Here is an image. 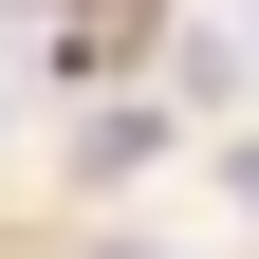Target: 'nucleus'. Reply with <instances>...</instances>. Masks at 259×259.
<instances>
[{
  "mask_svg": "<svg viewBox=\"0 0 259 259\" xmlns=\"http://www.w3.org/2000/svg\"><path fill=\"white\" fill-rule=\"evenodd\" d=\"M222 185H241V222H259V130H241V148H222Z\"/></svg>",
  "mask_w": 259,
  "mask_h": 259,
  "instance_id": "1",
  "label": "nucleus"
},
{
  "mask_svg": "<svg viewBox=\"0 0 259 259\" xmlns=\"http://www.w3.org/2000/svg\"><path fill=\"white\" fill-rule=\"evenodd\" d=\"M241 56H259V19H241Z\"/></svg>",
  "mask_w": 259,
  "mask_h": 259,
  "instance_id": "3",
  "label": "nucleus"
},
{
  "mask_svg": "<svg viewBox=\"0 0 259 259\" xmlns=\"http://www.w3.org/2000/svg\"><path fill=\"white\" fill-rule=\"evenodd\" d=\"M0 37H37V0H0Z\"/></svg>",
  "mask_w": 259,
  "mask_h": 259,
  "instance_id": "2",
  "label": "nucleus"
}]
</instances>
